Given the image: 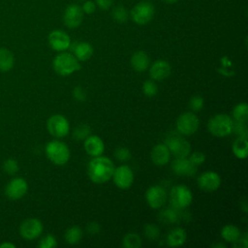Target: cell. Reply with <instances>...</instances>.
I'll return each instance as SVG.
<instances>
[{
  "mask_svg": "<svg viewBox=\"0 0 248 248\" xmlns=\"http://www.w3.org/2000/svg\"><path fill=\"white\" fill-rule=\"evenodd\" d=\"M113 162L105 156L93 157L87 166V174L91 181L94 183H105L108 181L114 170Z\"/></svg>",
  "mask_w": 248,
  "mask_h": 248,
  "instance_id": "obj_1",
  "label": "cell"
},
{
  "mask_svg": "<svg viewBox=\"0 0 248 248\" xmlns=\"http://www.w3.org/2000/svg\"><path fill=\"white\" fill-rule=\"evenodd\" d=\"M52 67L58 75L66 77L78 71L81 66L74 54L62 51L54 57Z\"/></svg>",
  "mask_w": 248,
  "mask_h": 248,
  "instance_id": "obj_2",
  "label": "cell"
},
{
  "mask_svg": "<svg viewBox=\"0 0 248 248\" xmlns=\"http://www.w3.org/2000/svg\"><path fill=\"white\" fill-rule=\"evenodd\" d=\"M233 120L231 116L219 113L212 116L207 122V129L209 133L215 137L223 138L232 133Z\"/></svg>",
  "mask_w": 248,
  "mask_h": 248,
  "instance_id": "obj_3",
  "label": "cell"
},
{
  "mask_svg": "<svg viewBox=\"0 0 248 248\" xmlns=\"http://www.w3.org/2000/svg\"><path fill=\"white\" fill-rule=\"evenodd\" d=\"M46 155L49 161L57 166L65 165L70 159V149L60 140H51L46 145Z\"/></svg>",
  "mask_w": 248,
  "mask_h": 248,
  "instance_id": "obj_4",
  "label": "cell"
},
{
  "mask_svg": "<svg viewBox=\"0 0 248 248\" xmlns=\"http://www.w3.org/2000/svg\"><path fill=\"white\" fill-rule=\"evenodd\" d=\"M193 201L190 189L183 184L173 186L170 194V202L175 209H184L188 207Z\"/></svg>",
  "mask_w": 248,
  "mask_h": 248,
  "instance_id": "obj_5",
  "label": "cell"
},
{
  "mask_svg": "<svg viewBox=\"0 0 248 248\" xmlns=\"http://www.w3.org/2000/svg\"><path fill=\"white\" fill-rule=\"evenodd\" d=\"M165 144L168 146L170 154L173 155L175 158L188 157L191 153L190 143L185 139L176 134H171L170 136H169L166 140Z\"/></svg>",
  "mask_w": 248,
  "mask_h": 248,
  "instance_id": "obj_6",
  "label": "cell"
},
{
  "mask_svg": "<svg viewBox=\"0 0 248 248\" xmlns=\"http://www.w3.org/2000/svg\"><path fill=\"white\" fill-rule=\"evenodd\" d=\"M154 7L148 2H140L134 6L131 11L133 21L139 25H144L151 21L154 16Z\"/></svg>",
  "mask_w": 248,
  "mask_h": 248,
  "instance_id": "obj_7",
  "label": "cell"
},
{
  "mask_svg": "<svg viewBox=\"0 0 248 248\" xmlns=\"http://www.w3.org/2000/svg\"><path fill=\"white\" fill-rule=\"evenodd\" d=\"M46 128L49 134L54 138H64L69 134L70 124L68 119L62 114L51 115L47 122Z\"/></svg>",
  "mask_w": 248,
  "mask_h": 248,
  "instance_id": "obj_8",
  "label": "cell"
},
{
  "mask_svg": "<svg viewBox=\"0 0 248 248\" xmlns=\"http://www.w3.org/2000/svg\"><path fill=\"white\" fill-rule=\"evenodd\" d=\"M199 118L193 112H184L176 120V129L179 134L191 136L199 129Z\"/></svg>",
  "mask_w": 248,
  "mask_h": 248,
  "instance_id": "obj_9",
  "label": "cell"
},
{
  "mask_svg": "<svg viewBox=\"0 0 248 248\" xmlns=\"http://www.w3.org/2000/svg\"><path fill=\"white\" fill-rule=\"evenodd\" d=\"M111 178L119 189L126 190L129 189L134 182V172L130 167L121 165L117 168H114Z\"/></svg>",
  "mask_w": 248,
  "mask_h": 248,
  "instance_id": "obj_10",
  "label": "cell"
},
{
  "mask_svg": "<svg viewBox=\"0 0 248 248\" xmlns=\"http://www.w3.org/2000/svg\"><path fill=\"white\" fill-rule=\"evenodd\" d=\"M43 232V224L39 219L29 218L23 221L19 227L20 235L27 239L33 240L41 235Z\"/></svg>",
  "mask_w": 248,
  "mask_h": 248,
  "instance_id": "obj_11",
  "label": "cell"
},
{
  "mask_svg": "<svg viewBox=\"0 0 248 248\" xmlns=\"http://www.w3.org/2000/svg\"><path fill=\"white\" fill-rule=\"evenodd\" d=\"M145 200L151 208L157 209L165 204L167 201V193L163 187L153 185L146 190Z\"/></svg>",
  "mask_w": 248,
  "mask_h": 248,
  "instance_id": "obj_12",
  "label": "cell"
},
{
  "mask_svg": "<svg viewBox=\"0 0 248 248\" xmlns=\"http://www.w3.org/2000/svg\"><path fill=\"white\" fill-rule=\"evenodd\" d=\"M48 44L53 50L64 51L71 46V38L63 30H53L48 35Z\"/></svg>",
  "mask_w": 248,
  "mask_h": 248,
  "instance_id": "obj_13",
  "label": "cell"
},
{
  "mask_svg": "<svg viewBox=\"0 0 248 248\" xmlns=\"http://www.w3.org/2000/svg\"><path fill=\"white\" fill-rule=\"evenodd\" d=\"M198 186L200 189L205 192H212L217 190L221 185L220 175L212 170H207L202 172L198 177Z\"/></svg>",
  "mask_w": 248,
  "mask_h": 248,
  "instance_id": "obj_14",
  "label": "cell"
},
{
  "mask_svg": "<svg viewBox=\"0 0 248 248\" xmlns=\"http://www.w3.org/2000/svg\"><path fill=\"white\" fill-rule=\"evenodd\" d=\"M83 19V12L81 7L77 4L69 5L63 15V21L65 25L71 29L78 27Z\"/></svg>",
  "mask_w": 248,
  "mask_h": 248,
  "instance_id": "obj_15",
  "label": "cell"
},
{
  "mask_svg": "<svg viewBox=\"0 0 248 248\" xmlns=\"http://www.w3.org/2000/svg\"><path fill=\"white\" fill-rule=\"evenodd\" d=\"M27 190V182L21 177H16L8 183L5 189V194L11 200H18L26 194Z\"/></svg>",
  "mask_w": 248,
  "mask_h": 248,
  "instance_id": "obj_16",
  "label": "cell"
},
{
  "mask_svg": "<svg viewBox=\"0 0 248 248\" xmlns=\"http://www.w3.org/2000/svg\"><path fill=\"white\" fill-rule=\"evenodd\" d=\"M171 169L177 175L193 176L197 172L198 167L195 166L188 157L175 158L171 163Z\"/></svg>",
  "mask_w": 248,
  "mask_h": 248,
  "instance_id": "obj_17",
  "label": "cell"
},
{
  "mask_svg": "<svg viewBox=\"0 0 248 248\" xmlns=\"http://www.w3.org/2000/svg\"><path fill=\"white\" fill-rule=\"evenodd\" d=\"M171 73V67L166 60L159 59L155 61L149 70L150 78L154 80H163L169 78Z\"/></svg>",
  "mask_w": 248,
  "mask_h": 248,
  "instance_id": "obj_18",
  "label": "cell"
},
{
  "mask_svg": "<svg viewBox=\"0 0 248 248\" xmlns=\"http://www.w3.org/2000/svg\"><path fill=\"white\" fill-rule=\"evenodd\" d=\"M84 149L86 153L92 157L100 156L105 150V144L102 139L98 136H88L84 140Z\"/></svg>",
  "mask_w": 248,
  "mask_h": 248,
  "instance_id": "obj_19",
  "label": "cell"
},
{
  "mask_svg": "<svg viewBox=\"0 0 248 248\" xmlns=\"http://www.w3.org/2000/svg\"><path fill=\"white\" fill-rule=\"evenodd\" d=\"M150 157L155 165L165 166L170 162V152L165 143H159L152 148Z\"/></svg>",
  "mask_w": 248,
  "mask_h": 248,
  "instance_id": "obj_20",
  "label": "cell"
},
{
  "mask_svg": "<svg viewBox=\"0 0 248 248\" xmlns=\"http://www.w3.org/2000/svg\"><path fill=\"white\" fill-rule=\"evenodd\" d=\"M131 66L137 72H144L150 65V58L145 51L138 50L131 56Z\"/></svg>",
  "mask_w": 248,
  "mask_h": 248,
  "instance_id": "obj_21",
  "label": "cell"
},
{
  "mask_svg": "<svg viewBox=\"0 0 248 248\" xmlns=\"http://www.w3.org/2000/svg\"><path fill=\"white\" fill-rule=\"evenodd\" d=\"M187 238V234L184 229L182 228H174L171 230L167 235V244L170 247H178L185 243Z\"/></svg>",
  "mask_w": 248,
  "mask_h": 248,
  "instance_id": "obj_22",
  "label": "cell"
},
{
  "mask_svg": "<svg viewBox=\"0 0 248 248\" xmlns=\"http://www.w3.org/2000/svg\"><path fill=\"white\" fill-rule=\"evenodd\" d=\"M74 55L78 61H86L93 54V46L86 42H79L75 44L73 47Z\"/></svg>",
  "mask_w": 248,
  "mask_h": 248,
  "instance_id": "obj_23",
  "label": "cell"
},
{
  "mask_svg": "<svg viewBox=\"0 0 248 248\" xmlns=\"http://www.w3.org/2000/svg\"><path fill=\"white\" fill-rule=\"evenodd\" d=\"M232 152L238 159H245L248 156V141L247 138L236 139L232 144Z\"/></svg>",
  "mask_w": 248,
  "mask_h": 248,
  "instance_id": "obj_24",
  "label": "cell"
},
{
  "mask_svg": "<svg viewBox=\"0 0 248 248\" xmlns=\"http://www.w3.org/2000/svg\"><path fill=\"white\" fill-rule=\"evenodd\" d=\"M15 58L13 53L5 48H0V71L1 72H8L14 67Z\"/></svg>",
  "mask_w": 248,
  "mask_h": 248,
  "instance_id": "obj_25",
  "label": "cell"
},
{
  "mask_svg": "<svg viewBox=\"0 0 248 248\" xmlns=\"http://www.w3.org/2000/svg\"><path fill=\"white\" fill-rule=\"evenodd\" d=\"M241 235L239 229L234 225H226L221 230V236L228 242H234Z\"/></svg>",
  "mask_w": 248,
  "mask_h": 248,
  "instance_id": "obj_26",
  "label": "cell"
},
{
  "mask_svg": "<svg viewBox=\"0 0 248 248\" xmlns=\"http://www.w3.org/2000/svg\"><path fill=\"white\" fill-rule=\"evenodd\" d=\"M82 237V231L79 227L74 226L69 228L65 232V240L68 244H77Z\"/></svg>",
  "mask_w": 248,
  "mask_h": 248,
  "instance_id": "obj_27",
  "label": "cell"
},
{
  "mask_svg": "<svg viewBox=\"0 0 248 248\" xmlns=\"http://www.w3.org/2000/svg\"><path fill=\"white\" fill-rule=\"evenodd\" d=\"M232 117L235 121L246 122L248 120V106L246 103L237 104L232 109Z\"/></svg>",
  "mask_w": 248,
  "mask_h": 248,
  "instance_id": "obj_28",
  "label": "cell"
},
{
  "mask_svg": "<svg viewBox=\"0 0 248 248\" xmlns=\"http://www.w3.org/2000/svg\"><path fill=\"white\" fill-rule=\"evenodd\" d=\"M122 244L126 248H140L141 246V239L138 233L128 232L123 237Z\"/></svg>",
  "mask_w": 248,
  "mask_h": 248,
  "instance_id": "obj_29",
  "label": "cell"
},
{
  "mask_svg": "<svg viewBox=\"0 0 248 248\" xmlns=\"http://www.w3.org/2000/svg\"><path fill=\"white\" fill-rule=\"evenodd\" d=\"M159 219L161 222H164L166 224H173L176 223L179 219L178 214L175 210V208H166L165 210H163L160 215H159Z\"/></svg>",
  "mask_w": 248,
  "mask_h": 248,
  "instance_id": "obj_30",
  "label": "cell"
},
{
  "mask_svg": "<svg viewBox=\"0 0 248 248\" xmlns=\"http://www.w3.org/2000/svg\"><path fill=\"white\" fill-rule=\"evenodd\" d=\"M143 234L149 241H156L160 236V230L155 224H146L143 228Z\"/></svg>",
  "mask_w": 248,
  "mask_h": 248,
  "instance_id": "obj_31",
  "label": "cell"
},
{
  "mask_svg": "<svg viewBox=\"0 0 248 248\" xmlns=\"http://www.w3.org/2000/svg\"><path fill=\"white\" fill-rule=\"evenodd\" d=\"M112 18L118 23H124L128 20V11L123 6H117L112 10Z\"/></svg>",
  "mask_w": 248,
  "mask_h": 248,
  "instance_id": "obj_32",
  "label": "cell"
},
{
  "mask_svg": "<svg viewBox=\"0 0 248 248\" xmlns=\"http://www.w3.org/2000/svg\"><path fill=\"white\" fill-rule=\"evenodd\" d=\"M90 131V127L87 124H80L75 128L73 138L76 140H84L89 136Z\"/></svg>",
  "mask_w": 248,
  "mask_h": 248,
  "instance_id": "obj_33",
  "label": "cell"
},
{
  "mask_svg": "<svg viewBox=\"0 0 248 248\" xmlns=\"http://www.w3.org/2000/svg\"><path fill=\"white\" fill-rule=\"evenodd\" d=\"M143 94L147 97H154L158 93V87L153 80H145L142 84Z\"/></svg>",
  "mask_w": 248,
  "mask_h": 248,
  "instance_id": "obj_34",
  "label": "cell"
},
{
  "mask_svg": "<svg viewBox=\"0 0 248 248\" xmlns=\"http://www.w3.org/2000/svg\"><path fill=\"white\" fill-rule=\"evenodd\" d=\"M114 157L118 160V161H121V162H126L128 160L131 159L132 157V154H131V151L127 148V147H124V146H119L115 149L114 151Z\"/></svg>",
  "mask_w": 248,
  "mask_h": 248,
  "instance_id": "obj_35",
  "label": "cell"
},
{
  "mask_svg": "<svg viewBox=\"0 0 248 248\" xmlns=\"http://www.w3.org/2000/svg\"><path fill=\"white\" fill-rule=\"evenodd\" d=\"M232 132L240 138H248V131H247L246 122H239V121L233 122Z\"/></svg>",
  "mask_w": 248,
  "mask_h": 248,
  "instance_id": "obj_36",
  "label": "cell"
},
{
  "mask_svg": "<svg viewBox=\"0 0 248 248\" xmlns=\"http://www.w3.org/2000/svg\"><path fill=\"white\" fill-rule=\"evenodd\" d=\"M3 170L8 174H14L18 170V164L14 159H8L3 164Z\"/></svg>",
  "mask_w": 248,
  "mask_h": 248,
  "instance_id": "obj_37",
  "label": "cell"
},
{
  "mask_svg": "<svg viewBox=\"0 0 248 248\" xmlns=\"http://www.w3.org/2000/svg\"><path fill=\"white\" fill-rule=\"evenodd\" d=\"M57 245L56 239L51 234L45 235L39 242V247L41 248H53Z\"/></svg>",
  "mask_w": 248,
  "mask_h": 248,
  "instance_id": "obj_38",
  "label": "cell"
},
{
  "mask_svg": "<svg viewBox=\"0 0 248 248\" xmlns=\"http://www.w3.org/2000/svg\"><path fill=\"white\" fill-rule=\"evenodd\" d=\"M203 105H204V101H203V98L201 96H194L190 99L189 106H190V108L194 111H200L201 109H202Z\"/></svg>",
  "mask_w": 248,
  "mask_h": 248,
  "instance_id": "obj_39",
  "label": "cell"
},
{
  "mask_svg": "<svg viewBox=\"0 0 248 248\" xmlns=\"http://www.w3.org/2000/svg\"><path fill=\"white\" fill-rule=\"evenodd\" d=\"M189 155V160L197 167L201 166L205 161V155L201 151H195L192 154L190 153Z\"/></svg>",
  "mask_w": 248,
  "mask_h": 248,
  "instance_id": "obj_40",
  "label": "cell"
},
{
  "mask_svg": "<svg viewBox=\"0 0 248 248\" xmlns=\"http://www.w3.org/2000/svg\"><path fill=\"white\" fill-rule=\"evenodd\" d=\"M81 10L83 12V14L86 15H91L95 12L96 10V4H94L92 1H83V4L81 6Z\"/></svg>",
  "mask_w": 248,
  "mask_h": 248,
  "instance_id": "obj_41",
  "label": "cell"
},
{
  "mask_svg": "<svg viewBox=\"0 0 248 248\" xmlns=\"http://www.w3.org/2000/svg\"><path fill=\"white\" fill-rule=\"evenodd\" d=\"M73 96L74 98L78 102H83L86 99L85 91L80 86H76L73 90Z\"/></svg>",
  "mask_w": 248,
  "mask_h": 248,
  "instance_id": "obj_42",
  "label": "cell"
},
{
  "mask_svg": "<svg viewBox=\"0 0 248 248\" xmlns=\"http://www.w3.org/2000/svg\"><path fill=\"white\" fill-rule=\"evenodd\" d=\"M100 230H101V226L97 222H90L87 224L86 231H87L88 234H90V235L97 234L100 232Z\"/></svg>",
  "mask_w": 248,
  "mask_h": 248,
  "instance_id": "obj_43",
  "label": "cell"
},
{
  "mask_svg": "<svg viewBox=\"0 0 248 248\" xmlns=\"http://www.w3.org/2000/svg\"><path fill=\"white\" fill-rule=\"evenodd\" d=\"M112 1L113 0H96V4L100 9L108 10L111 6Z\"/></svg>",
  "mask_w": 248,
  "mask_h": 248,
  "instance_id": "obj_44",
  "label": "cell"
},
{
  "mask_svg": "<svg viewBox=\"0 0 248 248\" xmlns=\"http://www.w3.org/2000/svg\"><path fill=\"white\" fill-rule=\"evenodd\" d=\"M233 243V247L235 248H246L248 246V242L246 238H241L239 237L238 239H236Z\"/></svg>",
  "mask_w": 248,
  "mask_h": 248,
  "instance_id": "obj_45",
  "label": "cell"
},
{
  "mask_svg": "<svg viewBox=\"0 0 248 248\" xmlns=\"http://www.w3.org/2000/svg\"><path fill=\"white\" fill-rule=\"evenodd\" d=\"M6 248V247H8V248H15V245L14 244H12V243H9V242H5V243H2V244H0V248Z\"/></svg>",
  "mask_w": 248,
  "mask_h": 248,
  "instance_id": "obj_46",
  "label": "cell"
},
{
  "mask_svg": "<svg viewBox=\"0 0 248 248\" xmlns=\"http://www.w3.org/2000/svg\"><path fill=\"white\" fill-rule=\"evenodd\" d=\"M212 247H221V248H226V245L225 244H221V243H218V244H213Z\"/></svg>",
  "mask_w": 248,
  "mask_h": 248,
  "instance_id": "obj_47",
  "label": "cell"
},
{
  "mask_svg": "<svg viewBox=\"0 0 248 248\" xmlns=\"http://www.w3.org/2000/svg\"><path fill=\"white\" fill-rule=\"evenodd\" d=\"M165 3H167V4H173V3H175L176 1H178V0H163Z\"/></svg>",
  "mask_w": 248,
  "mask_h": 248,
  "instance_id": "obj_48",
  "label": "cell"
},
{
  "mask_svg": "<svg viewBox=\"0 0 248 248\" xmlns=\"http://www.w3.org/2000/svg\"><path fill=\"white\" fill-rule=\"evenodd\" d=\"M78 1H85V0H78Z\"/></svg>",
  "mask_w": 248,
  "mask_h": 248,
  "instance_id": "obj_49",
  "label": "cell"
}]
</instances>
